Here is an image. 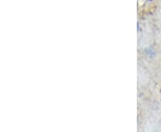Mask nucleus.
Returning <instances> with one entry per match:
<instances>
[{
  "label": "nucleus",
  "instance_id": "obj_1",
  "mask_svg": "<svg viewBox=\"0 0 161 132\" xmlns=\"http://www.w3.org/2000/svg\"><path fill=\"white\" fill-rule=\"evenodd\" d=\"M137 29H138V31H141V26H140V24L138 23V25H137Z\"/></svg>",
  "mask_w": 161,
  "mask_h": 132
}]
</instances>
